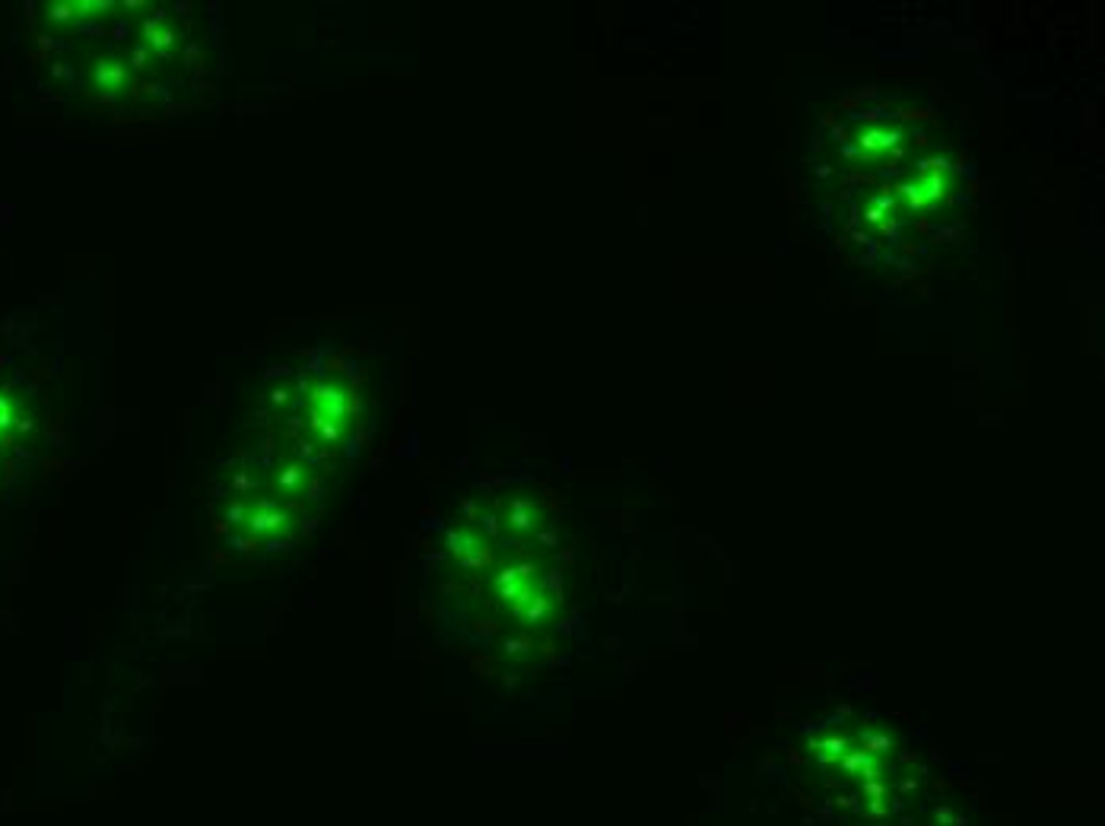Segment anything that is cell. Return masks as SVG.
<instances>
[{
  "mask_svg": "<svg viewBox=\"0 0 1105 826\" xmlns=\"http://www.w3.org/2000/svg\"><path fill=\"white\" fill-rule=\"evenodd\" d=\"M17 424V414H13V407H10V401L7 398H0V436L10 429V426Z\"/></svg>",
  "mask_w": 1105,
  "mask_h": 826,
  "instance_id": "cell-2",
  "label": "cell"
},
{
  "mask_svg": "<svg viewBox=\"0 0 1105 826\" xmlns=\"http://www.w3.org/2000/svg\"><path fill=\"white\" fill-rule=\"evenodd\" d=\"M127 83V68L115 58H102L93 68V86L102 93H119Z\"/></svg>",
  "mask_w": 1105,
  "mask_h": 826,
  "instance_id": "cell-1",
  "label": "cell"
}]
</instances>
